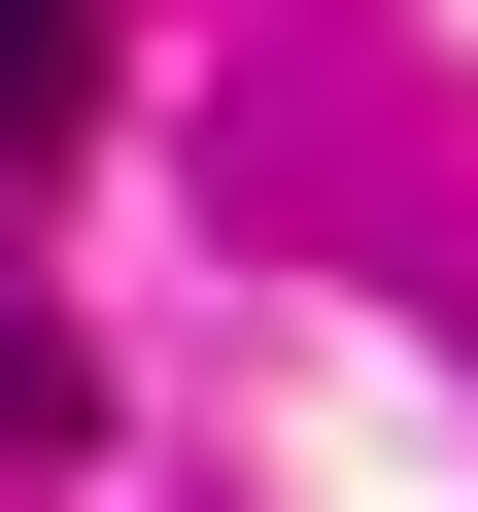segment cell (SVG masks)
I'll return each instance as SVG.
<instances>
[{"mask_svg":"<svg viewBox=\"0 0 478 512\" xmlns=\"http://www.w3.org/2000/svg\"><path fill=\"white\" fill-rule=\"evenodd\" d=\"M103 137V0H0V171H69Z\"/></svg>","mask_w":478,"mask_h":512,"instance_id":"6da1fadb","label":"cell"},{"mask_svg":"<svg viewBox=\"0 0 478 512\" xmlns=\"http://www.w3.org/2000/svg\"><path fill=\"white\" fill-rule=\"evenodd\" d=\"M69 410H103V376H69V308H0V444H69Z\"/></svg>","mask_w":478,"mask_h":512,"instance_id":"7a4b0ae2","label":"cell"}]
</instances>
